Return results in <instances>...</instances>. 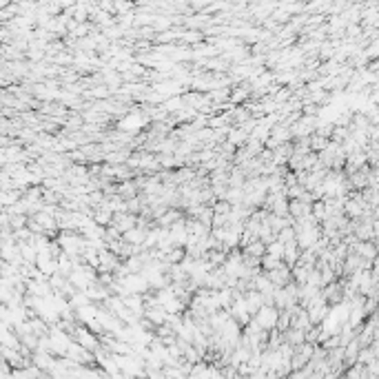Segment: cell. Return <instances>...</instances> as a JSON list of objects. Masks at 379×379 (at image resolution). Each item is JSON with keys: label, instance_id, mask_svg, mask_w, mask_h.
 I'll return each mask as SVG.
<instances>
[{"label": "cell", "instance_id": "7", "mask_svg": "<svg viewBox=\"0 0 379 379\" xmlns=\"http://www.w3.org/2000/svg\"><path fill=\"white\" fill-rule=\"evenodd\" d=\"M178 38H182L184 42H191V45H197V42L204 40V36H202V31H184V34H180Z\"/></svg>", "mask_w": 379, "mask_h": 379}, {"label": "cell", "instance_id": "5", "mask_svg": "<svg viewBox=\"0 0 379 379\" xmlns=\"http://www.w3.org/2000/svg\"><path fill=\"white\" fill-rule=\"evenodd\" d=\"M146 238V231H142V229H131V231H126V233H122V242H126V244H131V246H142V242H144Z\"/></svg>", "mask_w": 379, "mask_h": 379}, {"label": "cell", "instance_id": "3", "mask_svg": "<svg viewBox=\"0 0 379 379\" xmlns=\"http://www.w3.org/2000/svg\"><path fill=\"white\" fill-rule=\"evenodd\" d=\"M266 275V279L273 284V288H284L286 284H291V268L288 266H279L275 268V271H271V273H264Z\"/></svg>", "mask_w": 379, "mask_h": 379}, {"label": "cell", "instance_id": "4", "mask_svg": "<svg viewBox=\"0 0 379 379\" xmlns=\"http://www.w3.org/2000/svg\"><path fill=\"white\" fill-rule=\"evenodd\" d=\"M353 253L359 255L364 262L373 264L377 259V246H375V242H357V244L353 246Z\"/></svg>", "mask_w": 379, "mask_h": 379}, {"label": "cell", "instance_id": "1", "mask_svg": "<svg viewBox=\"0 0 379 379\" xmlns=\"http://www.w3.org/2000/svg\"><path fill=\"white\" fill-rule=\"evenodd\" d=\"M277 317H279V311L275 309V306H262V309L255 313V315L251 317V319H253L255 324H257L259 328L264 330V333H268V330L275 328Z\"/></svg>", "mask_w": 379, "mask_h": 379}, {"label": "cell", "instance_id": "6", "mask_svg": "<svg viewBox=\"0 0 379 379\" xmlns=\"http://www.w3.org/2000/svg\"><path fill=\"white\" fill-rule=\"evenodd\" d=\"M249 96H251V89L249 87H235V89H231V93H229V98L233 102H244Z\"/></svg>", "mask_w": 379, "mask_h": 379}, {"label": "cell", "instance_id": "2", "mask_svg": "<svg viewBox=\"0 0 379 379\" xmlns=\"http://www.w3.org/2000/svg\"><path fill=\"white\" fill-rule=\"evenodd\" d=\"M144 125H146V120H144V116H142L140 111H133V116H131V113H126V116L118 122L120 131H131V133H135V131L142 129Z\"/></svg>", "mask_w": 379, "mask_h": 379}]
</instances>
